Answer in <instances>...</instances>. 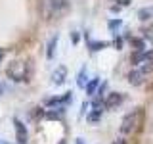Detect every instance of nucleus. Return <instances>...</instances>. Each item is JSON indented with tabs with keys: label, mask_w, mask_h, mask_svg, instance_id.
<instances>
[{
	"label": "nucleus",
	"mask_w": 153,
	"mask_h": 144,
	"mask_svg": "<svg viewBox=\"0 0 153 144\" xmlns=\"http://www.w3.org/2000/svg\"><path fill=\"white\" fill-rule=\"evenodd\" d=\"M71 100V92H65L63 96H57V98H52V100H48L46 106H63L67 104Z\"/></svg>",
	"instance_id": "9"
},
{
	"label": "nucleus",
	"mask_w": 153,
	"mask_h": 144,
	"mask_svg": "<svg viewBox=\"0 0 153 144\" xmlns=\"http://www.w3.org/2000/svg\"><path fill=\"white\" fill-rule=\"evenodd\" d=\"M124 100V96L121 92H111V94H107V98H105V102H103V108L105 110H113V108H117L119 104H121Z\"/></svg>",
	"instance_id": "5"
},
{
	"label": "nucleus",
	"mask_w": 153,
	"mask_h": 144,
	"mask_svg": "<svg viewBox=\"0 0 153 144\" xmlns=\"http://www.w3.org/2000/svg\"><path fill=\"white\" fill-rule=\"evenodd\" d=\"M0 144H8V142H6V140H0Z\"/></svg>",
	"instance_id": "21"
},
{
	"label": "nucleus",
	"mask_w": 153,
	"mask_h": 144,
	"mask_svg": "<svg viewBox=\"0 0 153 144\" xmlns=\"http://www.w3.org/2000/svg\"><path fill=\"white\" fill-rule=\"evenodd\" d=\"M79 38H80V35L76 31H73V35H71V40H73V44H76V42H79Z\"/></svg>",
	"instance_id": "16"
},
{
	"label": "nucleus",
	"mask_w": 153,
	"mask_h": 144,
	"mask_svg": "<svg viewBox=\"0 0 153 144\" xmlns=\"http://www.w3.org/2000/svg\"><path fill=\"white\" fill-rule=\"evenodd\" d=\"M0 94H2V88H0Z\"/></svg>",
	"instance_id": "23"
},
{
	"label": "nucleus",
	"mask_w": 153,
	"mask_h": 144,
	"mask_svg": "<svg viewBox=\"0 0 153 144\" xmlns=\"http://www.w3.org/2000/svg\"><path fill=\"white\" fill-rule=\"evenodd\" d=\"M138 17H140L142 21L151 19L153 17V8H142V10H138Z\"/></svg>",
	"instance_id": "12"
},
{
	"label": "nucleus",
	"mask_w": 153,
	"mask_h": 144,
	"mask_svg": "<svg viewBox=\"0 0 153 144\" xmlns=\"http://www.w3.org/2000/svg\"><path fill=\"white\" fill-rule=\"evenodd\" d=\"M113 144H126L124 138H117V140H113Z\"/></svg>",
	"instance_id": "18"
},
{
	"label": "nucleus",
	"mask_w": 153,
	"mask_h": 144,
	"mask_svg": "<svg viewBox=\"0 0 153 144\" xmlns=\"http://www.w3.org/2000/svg\"><path fill=\"white\" fill-rule=\"evenodd\" d=\"M121 23H123V19H111V21H109V27H111L113 31H115V29L121 25Z\"/></svg>",
	"instance_id": "15"
},
{
	"label": "nucleus",
	"mask_w": 153,
	"mask_h": 144,
	"mask_svg": "<svg viewBox=\"0 0 153 144\" xmlns=\"http://www.w3.org/2000/svg\"><path fill=\"white\" fill-rule=\"evenodd\" d=\"M143 77H146V73L142 71V67L132 69L130 73H128V83H130V85H142L143 83Z\"/></svg>",
	"instance_id": "8"
},
{
	"label": "nucleus",
	"mask_w": 153,
	"mask_h": 144,
	"mask_svg": "<svg viewBox=\"0 0 153 144\" xmlns=\"http://www.w3.org/2000/svg\"><path fill=\"white\" fill-rule=\"evenodd\" d=\"M27 64L25 62H12L8 67V77L13 81H17V83H21V81H27Z\"/></svg>",
	"instance_id": "3"
},
{
	"label": "nucleus",
	"mask_w": 153,
	"mask_h": 144,
	"mask_svg": "<svg viewBox=\"0 0 153 144\" xmlns=\"http://www.w3.org/2000/svg\"><path fill=\"white\" fill-rule=\"evenodd\" d=\"M76 85H79L80 88L86 86V67H82V69L79 71V75H76Z\"/></svg>",
	"instance_id": "14"
},
{
	"label": "nucleus",
	"mask_w": 153,
	"mask_h": 144,
	"mask_svg": "<svg viewBox=\"0 0 153 144\" xmlns=\"http://www.w3.org/2000/svg\"><path fill=\"white\" fill-rule=\"evenodd\" d=\"M100 83H102V79H100V77H94L90 83H86V86H84V88H86V94H90V96L96 94V88H98Z\"/></svg>",
	"instance_id": "11"
},
{
	"label": "nucleus",
	"mask_w": 153,
	"mask_h": 144,
	"mask_svg": "<svg viewBox=\"0 0 153 144\" xmlns=\"http://www.w3.org/2000/svg\"><path fill=\"white\" fill-rule=\"evenodd\" d=\"M59 144H65V140H61V142H59Z\"/></svg>",
	"instance_id": "22"
},
{
	"label": "nucleus",
	"mask_w": 153,
	"mask_h": 144,
	"mask_svg": "<svg viewBox=\"0 0 153 144\" xmlns=\"http://www.w3.org/2000/svg\"><path fill=\"white\" fill-rule=\"evenodd\" d=\"M153 60V50H147V52H136V54L132 56V62L134 64H147V62Z\"/></svg>",
	"instance_id": "7"
},
{
	"label": "nucleus",
	"mask_w": 153,
	"mask_h": 144,
	"mask_svg": "<svg viewBox=\"0 0 153 144\" xmlns=\"http://www.w3.org/2000/svg\"><path fill=\"white\" fill-rule=\"evenodd\" d=\"M57 40H59V37H57V35H54V37L50 38V40H48V46H46V56L50 58V60H52V58H54V54H56Z\"/></svg>",
	"instance_id": "10"
},
{
	"label": "nucleus",
	"mask_w": 153,
	"mask_h": 144,
	"mask_svg": "<svg viewBox=\"0 0 153 144\" xmlns=\"http://www.w3.org/2000/svg\"><path fill=\"white\" fill-rule=\"evenodd\" d=\"M115 2H117L119 6H130V2H132V0H115Z\"/></svg>",
	"instance_id": "17"
},
{
	"label": "nucleus",
	"mask_w": 153,
	"mask_h": 144,
	"mask_svg": "<svg viewBox=\"0 0 153 144\" xmlns=\"http://www.w3.org/2000/svg\"><path fill=\"white\" fill-rule=\"evenodd\" d=\"M67 79V67L65 65H59L54 69V73H52V83L54 85H63Z\"/></svg>",
	"instance_id": "6"
},
{
	"label": "nucleus",
	"mask_w": 153,
	"mask_h": 144,
	"mask_svg": "<svg viewBox=\"0 0 153 144\" xmlns=\"http://www.w3.org/2000/svg\"><path fill=\"white\" fill-rule=\"evenodd\" d=\"M2 58H4V50L0 48V62H2Z\"/></svg>",
	"instance_id": "19"
},
{
	"label": "nucleus",
	"mask_w": 153,
	"mask_h": 144,
	"mask_svg": "<svg viewBox=\"0 0 153 144\" xmlns=\"http://www.w3.org/2000/svg\"><path fill=\"white\" fill-rule=\"evenodd\" d=\"M75 144H84V142H82V138H76V142H75Z\"/></svg>",
	"instance_id": "20"
},
{
	"label": "nucleus",
	"mask_w": 153,
	"mask_h": 144,
	"mask_svg": "<svg viewBox=\"0 0 153 144\" xmlns=\"http://www.w3.org/2000/svg\"><path fill=\"white\" fill-rule=\"evenodd\" d=\"M140 117H142V108H136V110H132L130 113H126L123 117V121H121V131L123 134H130L134 129L138 127V123H140Z\"/></svg>",
	"instance_id": "2"
},
{
	"label": "nucleus",
	"mask_w": 153,
	"mask_h": 144,
	"mask_svg": "<svg viewBox=\"0 0 153 144\" xmlns=\"http://www.w3.org/2000/svg\"><path fill=\"white\" fill-rule=\"evenodd\" d=\"M88 46H90V52H100V50H103L107 44L102 42V40H88Z\"/></svg>",
	"instance_id": "13"
},
{
	"label": "nucleus",
	"mask_w": 153,
	"mask_h": 144,
	"mask_svg": "<svg viewBox=\"0 0 153 144\" xmlns=\"http://www.w3.org/2000/svg\"><path fill=\"white\" fill-rule=\"evenodd\" d=\"M69 10V0H40V14L46 19L59 17Z\"/></svg>",
	"instance_id": "1"
},
{
	"label": "nucleus",
	"mask_w": 153,
	"mask_h": 144,
	"mask_svg": "<svg viewBox=\"0 0 153 144\" xmlns=\"http://www.w3.org/2000/svg\"><path fill=\"white\" fill-rule=\"evenodd\" d=\"M13 129H16V140H17V144H27L29 133H27L25 125L19 121V119H13Z\"/></svg>",
	"instance_id": "4"
}]
</instances>
